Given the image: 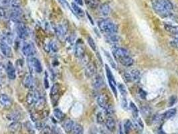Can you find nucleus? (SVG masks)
<instances>
[{"label":"nucleus","mask_w":178,"mask_h":134,"mask_svg":"<svg viewBox=\"0 0 178 134\" xmlns=\"http://www.w3.org/2000/svg\"><path fill=\"white\" fill-rule=\"evenodd\" d=\"M164 27L166 31L171 33L173 35H176V34H178V25L165 24Z\"/></svg>","instance_id":"obj_28"},{"label":"nucleus","mask_w":178,"mask_h":134,"mask_svg":"<svg viewBox=\"0 0 178 134\" xmlns=\"http://www.w3.org/2000/svg\"><path fill=\"white\" fill-rule=\"evenodd\" d=\"M177 113V111L174 108H173V109H170L167 110V111H165V113L162 115V118L163 119H165V120H168V119H170L171 118H173L176 115Z\"/></svg>","instance_id":"obj_25"},{"label":"nucleus","mask_w":178,"mask_h":134,"mask_svg":"<svg viewBox=\"0 0 178 134\" xmlns=\"http://www.w3.org/2000/svg\"><path fill=\"white\" fill-rule=\"evenodd\" d=\"M71 6H72V10H73L76 15H77L79 17H81V18L82 17H84V15H85V13H84V10L82 8L80 7L78 4H76V3H72Z\"/></svg>","instance_id":"obj_22"},{"label":"nucleus","mask_w":178,"mask_h":134,"mask_svg":"<svg viewBox=\"0 0 178 134\" xmlns=\"http://www.w3.org/2000/svg\"><path fill=\"white\" fill-rule=\"evenodd\" d=\"M2 87V84H1V82H0V88Z\"/></svg>","instance_id":"obj_52"},{"label":"nucleus","mask_w":178,"mask_h":134,"mask_svg":"<svg viewBox=\"0 0 178 134\" xmlns=\"http://www.w3.org/2000/svg\"><path fill=\"white\" fill-rule=\"evenodd\" d=\"M48 49L49 50H52V52L56 53L58 51V46L56 42H50L48 44Z\"/></svg>","instance_id":"obj_40"},{"label":"nucleus","mask_w":178,"mask_h":134,"mask_svg":"<svg viewBox=\"0 0 178 134\" xmlns=\"http://www.w3.org/2000/svg\"><path fill=\"white\" fill-rule=\"evenodd\" d=\"M44 82H45V87H46V88H48L49 84H48V81L47 79H46V77H45Z\"/></svg>","instance_id":"obj_50"},{"label":"nucleus","mask_w":178,"mask_h":134,"mask_svg":"<svg viewBox=\"0 0 178 134\" xmlns=\"http://www.w3.org/2000/svg\"><path fill=\"white\" fill-rule=\"evenodd\" d=\"M87 42H88V45L90 46L91 48L94 51H96V44L95 40H93V38L91 36H88L87 38Z\"/></svg>","instance_id":"obj_36"},{"label":"nucleus","mask_w":178,"mask_h":134,"mask_svg":"<svg viewBox=\"0 0 178 134\" xmlns=\"http://www.w3.org/2000/svg\"><path fill=\"white\" fill-rule=\"evenodd\" d=\"M0 105L3 108H10L12 105L11 99L6 94H2L0 95Z\"/></svg>","instance_id":"obj_12"},{"label":"nucleus","mask_w":178,"mask_h":134,"mask_svg":"<svg viewBox=\"0 0 178 134\" xmlns=\"http://www.w3.org/2000/svg\"><path fill=\"white\" fill-rule=\"evenodd\" d=\"M97 103H98V105L101 108H103L104 109L108 107L107 99L104 95H100L97 97Z\"/></svg>","instance_id":"obj_24"},{"label":"nucleus","mask_w":178,"mask_h":134,"mask_svg":"<svg viewBox=\"0 0 178 134\" xmlns=\"http://www.w3.org/2000/svg\"><path fill=\"white\" fill-rule=\"evenodd\" d=\"M170 44L173 47L178 49V38H174V40L171 41Z\"/></svg>","instance_id":"obj_43"},{"label":"nucleus","mask_w":178,"mask_h":134,"mask_svg":"<svg viewBox=\"0 0 178 134\" xmlns=\"http://www.w3.org/2000/svg\"><path fill=\"white\" fill-rule=\"evenodd\" d=\"M121 106L124 109H127V107H128V103H127V101L126 97H122L121 99Z\"/></svg>","instance_id":"obj_41"},{"label":"nucleus","mask_w":178,"mask_h":134,"mask_svg":"<svg viewBox=\"0 0 178 134\" xmlns=\"http://www.w3.org/2000/svg\"><path fill=\"white\" fill-rule=\"evenodd\" d=\"M139 95L143 99H145L147 97V93L145 90H143L142 89H139Z\"/></svg>","instance_id":"obj_44"},{"label":"nucleus","mask_w":178,"mask_h":134,"mask_svg":"<svg viewBox=\"0 0 178 134\" xmlns=\"http://www.w3.org/2000/svg\"><path fill=\"white\" fill-rule=\"evenodd\" d=\"M99 27L101 32L109 34H116L118 32L117 25L109 19L102 20L99 21Z\"/></svg>","instance_id":"obj_2"},{"label":"nucleus","mask_w":178,"mask_h":134,"mask_svg":"<svg viewBox=\"0 0 178 134\" xmlns=\"http://www.w3.org/2000/svg\"><path fill=\"white\" fill-rule=\"evenodd\" d=\"M129 75L131 81H134L135 83H137L141 79V74L137 69H134V70L131 71V72L129 73Z\"/></svg>","instance_id":"obj_21"},{"label":"nucleus","mask_w":178,"mask_h":134,"mask_svg":"<svg viewBox=\"0 0 178 134\" xmlns=\"http://www.w3.org/2000/svg\"><path fill=\"white\" fill-rule=\"evenodd\" d=\"M54 117L58 120H62L65 118V113L60 109H55L54 110Z\"/></svg>","instance_id":"obj_34"},{"label":"nucleus","mask_w":178,"mask_h":134,"mask_svg":"<svg viewBox=\"0 0 178 134\" xmlns=\"http://www.w3.org/2000/svg\"><path fill=\"white\" fill-rule=\"evenodd\" d=\"M59 91H60V85L58 83H55L50 90V97L52 98V100L58 101Z\"/></svg>","instance_id":"obj_17"},{"label":"nucleus","mask_w":178,"mask_h":134,"mask_svg":"<svg viewBox=\"0 0 178 134\" xmlns=\"http://www.w3.org/2000/svg\"><path fill=\"white\" fill-rule=\"evenodd\" d=\"M133 127V123L130 120H127L124 123V132L126 134H129Z\"/></svg>","instance_id":"obj_32"},{"label":"nucleus","mask_w":178,"mask_h":134,"mask_svg":"<svg viewBox=\"0 0 178 134\" xmlns=\"http://www.w3.org/2000/svg\"><path fill=\"white\" fill-rule=\"evenodd\" d=\"M104 81L102 76H100V75H96L94 77V79L92 80V86H94V88H95L96 89H99L102 87Z\"/></svg>","instance_id":"obj_19"},{"label":"nucleus","mask_w":178,"mask_h":134,"mask_svg":"<svg viewBox=\"0 0 178 134\" xmlns=\"http://www.w3.org/2000/svg\"><path fill=\"white\" fill-rule=\"evenodd\" d=\"M95 67L92 64H88L85 68V74L88 77H92L95 75Z\"/></svg>","instance_id":"obj_27"},{"label":"nucleus","mask_w":178,"mask_h":134,"mask_svg":"<svg viewBox=\"0 0 178 134\" xmlns=\"http://www.w3.org/2000/svg\"><path fill=\"white\" fill-rule=\"evenodd\" d=\"M99 11L100 14L103 16H107L111 12V7L108 3H105L100 6Z\"/></svg>","instance_id":"obj_23"},{"label":"nucleus","mask_w":178,"mask_h":134,"mask_svg":"<svg viewBox=\"0 0 178 134\" xmlns=\"http://www.w3.org/2000/svg\"><path fill=\"white\" fill-rule=\"evenodd\" d=\"M74 2L76 4H78V6H83L84 4L83 0H74Z\"/></svg>","instance_id":"obj_49"},{"label":"nucleus","mask_w":178,"mask_h":134,"mask_svg":"<svg viewBox=\"0 0 178 134\" xmlns=\"http://www.w3.org/2000/svg\"><path fill=\"white\" fill-rule=\"evenodd\" d=\"M0 50H1V53L3 55L5 56L6 57L11 58L13 57L12 50L9 43L3 39H0Z\"/></svg>","instance_id":"obj_6"},{"label":"nucleus","mask_w":178,"mask_h":134,"mask_svg":"<svg viewBox=\"0 0 178 134\" xmlns=\"http://www.w3.org/2000/svg\"><path fill=\"white\" fill-rule=\"evenodd\" d=\"M176 97L175 96H171L169 99V105L171 106L176 103Z\"/></svg>","instance_id":"obj_45"},{"label":"nucleus","mask_w":178,"mask_h":134,"mask_svg":"<svg viewBox=\"0 0 178 134\" xmlns=\"http://www.w3.org/2000/svg\"><path fill=\"white\" fill-rule=\"evenodd\" d=\"M6 75V66L4 64L0 62V78H3Z\"/></svg>","instance_id":"obj_39"},{"label":"nucleus","mask_w":178,"mask_h":134,"mask_svg":"<svg viewBox=\"0 0 178 134\" xmlns=\"http://www.w3.org/2000/svg\"><path fill=\"white\" fill-rule=\"evenodd\" d=\"M74 54L76 57L82 58L85 54V46L81 40H78L76 42L74 47Z\"/></svg>","instance_id":"obj_9"},{"label":"nucleus","mask_w":178,"mask_h":134,"mask_svg":"<svg viewBox=\"0 0 178 134\" xmlns=\"http://www.w3.org/2000/svg\"><path fill=\"white\" fill-rule=\"evenodd\" d=\"M74 122L72 119H67L66 121H65V123H64V128H65V130L68 132V133H70L72 132L73 129V127L74 126Z\"/></svg>","instance_id":"obj_26"},{"label":"nucleus","mask_w":178,"mask_h":134,"mask_svg":"<svg viewBox=\"0 0 178 134\" xmlns=\"http://www.w3.org/2000/svg\"><path fill=\"white\" fill-rule=\"evenodd\" d=\"M129 109H131V113H132L133 118H137V117H139V110L137 106L135 105V103L133 102H130V104L129 105Z\"/></svg>","instance_id":"obj_31"},{"label":"nucleus","mask_w":178,"mask_h":134,"mask_svg":"<svg viewBox=\"0 0 178 134\" xmlns=\"http://www.w3.org/2000/svg\"><path fill=\"white\" fill-rule=\"evenodd\" d=\"M5 14H6V12L5 11H4V9L0 7V20H2L3 17L5 16Z\"/></svg>","instance_id":"obj_47"},{"label":"nucleus","mask_w":178,"mask_h":134,"mask_svg":"<svg viewBox=\"0 0 178 134\" xmlns=\"http://www.w3.org/2000/svg\"><path fill=\"white\" fill-rule=\"evenodd\" d=\"M133 126L137 129V130L139 132H142L144 128V125L142 122L141 118H139V117L137 118H134L133 120Z\"/></svg>","instance_id":"obj_20"},{"label":"nucleus","mask_w":178,"mask_h":134,"mask_svg":"<svg viewBox=\"0 0 178 134\" xmlns=\"http://www.w3.org/2000/svg\"><path fill=\"white\" fill-rule=\"evenodd\" d=\"M16 32L17 34H18V37L20 39H24L27 38L28 35H29V32H28V30L24 24L22 22H20V23H17L16 24Z\"/></svg>","instance_id":"obj_7"},{"label":"nucleus","mask_w":178,"mask_h":134,"mask_svg":"<svg viewBox=\"0 0 178 134\" xmlns=\"http://www.w3.org/2000/svg\"><path fill=\"white\" fill-rule=\"evenodd\" d=\"M106 38H107V40L109 42L112 43V44H115V43H117L119 42V39L120 38L118 37L116 34H107L106 36Z\"/></svg>","instance_id":"obj_29"},{"label":"nucleus","mask_w":178,"mask_h":134,"mask_svg":"<svg viewBox=\"0 0 178 134\" xmlns=\"http://www.w3.org/2000/svg\"><path fill=\"white\" fill-rule=\"evenodd\" d=\"M20 123H18V122H14V123H12L11 125H10V130L12 132H15L16 131H18L19 128H20Z\"/></svg>","instance_id":"obj_38"},{"label":"nucleus","mask_w":178,"mask_h":134,"mask_svg":"<svg viewBox=\"0 0 178 134\" xmlns=\"http://www.w3.org/2000/svg\"><path fill=\"white\" fill-rule=\"evenodd\" d=\"M85 3L89 8L92 10L96 9L99 6V0H85Z\"/></svg>","instance_id":"obj_30"},{"label":"nucleus","mask_w":178,"mask_h":134,"mask_svg":"<svg viewBox=\"0 0 178 134\" xmlns=\"http://www.w3.org/2000/svg\"><path fill=\"white\" fill-rule=\"evenodd\" d=\"M158 134H165V133L163 132V129H159L158 132Z\"/></svg>","instance_id":"obj_51"},{"label":"nucleus","mask_w":178,"mask_h":134,"mask_svg":"<svg viewBox=\"0 0 178 134\" xmlns=\"http://www.w3.org/2000/svg\"><path fill=\"white\" fill-rule=\"evenodd\" d=\"M46 104V101H45V99L42 97H40L38 99V101L35 104V107L36 109H42L44 107Z\"/></svg>","instance_id":"obj_33"},{"label":"nucleus","mask_w":178,"mask_h":134,"mask_svg":"<svg viewBox=\"0 0 178 134\" xmlns=\"http://www.w3.org/2000/svg\"><path fill=\"white\" fill-rule=\"evenodd\" d=\"M58 1L62 4V6L63 7H69V3H68L66 0H58Z\"/></svg>","instance_id":"obj_46"},{"label":"nucleus","mask_w":178,"mask_h":134,"mask_svg":"<svg viewBox=\"0 0 178 134\" xmlns=\"http://www.w3.org/2000/svg\"><path fill=\"white\" fill-rule=\"evenodd\" d=\"M23 85L25 88L29 89H33L34 86V80L33 79V76L31 75H28L25 76L23 81Z\"/></svg>","instance_id":"obj_16"},{"label":"nucleus","mask_w":178,"mask_h":134,"mask_svg":"<svg viewBox=\"0 0 178 134\" xmlns=\"http://www.w3.org/2000/svg\"><path fill=\"white\" fill-rule=\"evenodd\" d=\"M10 18L15 23L22 22L23 18V12L20 7L11 8L10 12Z\"/></svg>","instance_id":"obj_4"},{"label":"nucleus","mask_w":178,"mask_h":134,"mask_svg":"<svg viewBox=\"0 0 178 134\" xmlns=\"http://www.w3.org/2000/svg\"><path fill=\"white\" fill-rule=\"evenodd\" d=\"M112 53L114 58L117 60L122 57H125V56L129 55L128 51L123 48H120V47H115V48H114L113 49Z\"/></svg>","instance_id":"obj_11"},{"label":"nucleus","mask_w":178,"mask_h":134,"mask_svg":"<svg viewBox=\"0 0 178 134\" xmlns=\"http://www.w3.org/2000/svg\"><path fill=\"white\" fill-rule=\"evenodd\" d=\"M67 26L65 24H58L55 27V31H56L58 36L64 37L67 33Z\"/></svg>","instance_id":"obj_18"},{"label":"nucleus","mask_w":178,"mask_h":134,"mask_svg":"<svg viewBox=\"0 0 178 134\" xmlns=\"http://www.w3.org/2000/svg\"><path fill=\"white\" fill-rule=\"evenodd\" d=\"M105 71H106V75H107L110 87H111L113 93L114 95V96L117 97V84H116L115 80H114V76L113 75V72L108 65H105Z\"/></svg>","instance_id":"obj_3"},{"label":"nucleus","mask_w":178,"mask_h":134,"mask_svg":"<svg viewBox=\"0 0 178 134\" xmlns=\"http://www.w3.org/2000/svg\"><path fill=\"white\" fill-rule=\"evenodd\" d=\"M28 66L31 71H35L37 73L42 72V67L40 60L35 57H29L28 59Z\"/></svg>","instance_id":"obj_5"},{"label":"nucleus","mask_w":178,"mask_h":134,"mask_svg":"<svg viewBox=\"0 0 178 134\" xmlns=\"http://www.w3.org/2000/svg\"><path fill=\"white\" fill-rule=\"evenodd\" d=\"M22 52L24 56L27 57H32L36 54L35 46L32 43L28 42L23 46Z\"/></svg>","instance_id":"obj_10"},{"label":"nucleus","mask_w":178,"mask_h":134,"mask_svg":"<svg viewBox=\"0 0 178 134\" xmlns=\"http://www.w3.org/2000/svg\"><path fill=\"white\" fill-rule=\"evenodd\" d=\"M41 96L38 90L32 89L29 90L26 97V102L29 105H35L36 103Z\"/></svg>","instance_id":"obj_8"},{"label":"nucleus","mask_w":178,"mask_h":134,"mask_svg":"<svg viewBox=\"0 0 178 134\" xmlns=\"http://www.w3.org/2000/svg\"><path fill=\"white\" fill-rule=\"evenodd\" d=\"M153 9L162 18H168L171 14L173 6L170 0H152Z\"/></svg>","instance_id":"obj_1"},{"label":"nucleus","mask_w":178,"mask_h":134,"mask_svg":"<svg viewBox=\"0 0 178 134\" xmlns=\"http://www.w3.org/2000/svg\"><path fill=\"white\" fill-rule=\"evenodd\" d=\"M118 89H119V92L121 95V96L126 97L127 94V91L125 86L123 84L121 83L118 85Z\"/></svg>","instance_id":"obj_37"},{"label":"nucleus","mask_w":178,"mask_h":134,"mask_svg":"<svg viewBox=\"0 0 178 134\" xmlns=\"http://www.w3.org/2000/svg\"><path fill=\"white\" fill-rule=\"evenodd\" d=\"M118 134H125L124 130H123V129H122V126L121 124H120L119 127H118Z\"/></svg>","instance_id":"obj_48"},{"label":"nucleus","mask_w":178,"mask_h":134,"mask_svg":"<svg viewBox=\"0 0 178 134\" xmlns=\"http://www.w3.org/2000/svg\"><path fill=\"white\" fill-rule=\"evenodd\" d=\"M105 125L106 127H107V129L110 132H113L115 129V121L113 119V117L111 115H107V119L105 121Z\"/></svg>","instance_id":"obj_15"},{"label":"nucleus","mask_w":178,"mask_h":134,"mask_svg":"<svg viewBox=\"0 0 178 134\" xmlns=\"http://www.w3.org/2000/svg\"><path fill=\"white\" fill-rule=\"evenodd\" d=\"M6 75L10 80H14L16 78V72L14 66L10 62L6 65Z\"/></svg>","instance_id":"obj_13"},{"label":"nucleus","mask_w":178,"mask_h":134,"mask_svg":"<svg viewBox=\"0 0 178 134\" xmlns=\"http://www.w3.org/2000/svg\"><path fill=\"white\" fill-rule=\"evenodd\" d=\"M117 61L119 62L122 66L127 67H131L132 65H133L134 64V60L131 58V57H130V55L125 56V57H122L118 59Z\"/></svg>","instance_id":"obj_14"},{"label":"nucleus","mask_w":178,"mask_h":134,"mask_svg":"<svg viewBox=\"0 0 178 134\" xmlns=\"http://www.w3.org/2000/svg\"><path fill=\"white\" fill-rule=\"evenodd\" d=\"M72 132H73V134H82L83 133L82 127L80 124H75Z\"/></svg>","instance_id":"obj_35"},{"label":"nucleus","mask_w":178,"mask_h":134,"mask_svg":"<svg viewBox=\"0 0 178 134\" xmlns=\"http://www.w3.org/2000/svg\"><path fill=\"white\" fill-rule=\"evenodd\" d=\"M19 116L20 115L17 113H13L10 115V119H11L14 122H16L17 120L19 119Z\"/></svg>","instance_id":"obj_42"}]
</instances>
